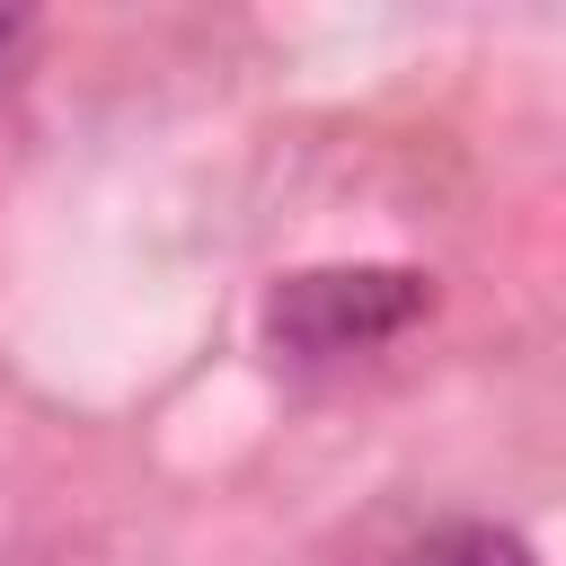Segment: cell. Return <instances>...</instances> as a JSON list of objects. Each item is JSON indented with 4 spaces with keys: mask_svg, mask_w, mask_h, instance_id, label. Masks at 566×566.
I'll use <instances>...</instances> for the list:
<instances>
[{
    "mask_svg": "<svg viewBox=\"0 0 566 566\" xmlns=\"http://www.w3.org/2000/svg\"><path fill=\"white\" fill-rule=\"evenodd\" d=\"M416 310H424V274H407V265H310V274L274 283L265 336L292 363H336V354L398 336Z\"/></svg>",
    "mask_w": 566,
    "mask_h": 566,
    "instance_id": "6da1fadb",
    "label": "cell"
},
{
    "mask_svg": "<svg viewBox=\"0 0 566 566\" xmlns=\"http://www.w3.org/2000/svg\"><path fill=\"white\" fill-rule=\"evenodd\" d=\"M398 566H531V548H522L513 531H495V522H442V531H424Z\"/></svg>",
    "mask_w": 566,
    "mask_h": 566,
    "instance_id": "7a4b0ae2",
    "label": "cell"
},
{
    "mask_svg": "<svg viewBox=\"0 0 566 566\" xmlns=\"http://www.w3.org/2000/svg\"><path fill=\"white\" fill-rule=\"evenodd\" d=\"M18 44H27V18H18V9H0V80H9V62H18Z\"/></svg>",
    "mask_w": 566,
    "mask_h": 566,
    "instance_id": "3957f363",
    "label": "cell"
}]
</instances>
